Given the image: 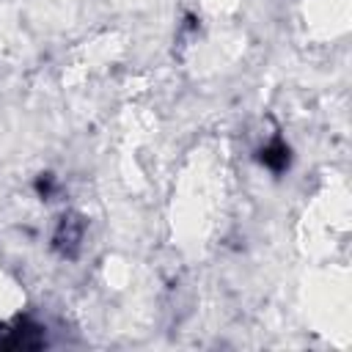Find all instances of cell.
Segmentation results:
<instances>
[{"instance_id":"6da1fadb","label":"cell","mask_w":352,"mask_h":352,"mask_svg":"<svg viewBox=\"0 0 352 352\" xmlns=\"http://www.w3.org/2000/svg\"><path fill=\"white\" fill-rule=\"evenodd\" d=\"M264 157H261V162L264 165H270L272 170H283L286 165H289V148L283 146V143H272L267 151H261Z\"/></svg>"}]
</instances>
